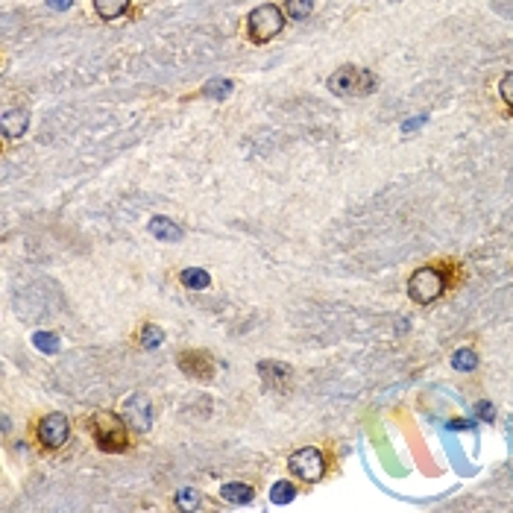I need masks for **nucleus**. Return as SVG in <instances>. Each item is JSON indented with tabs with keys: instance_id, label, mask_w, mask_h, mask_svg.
Wrapping results in <instances>:
<instances>
[{
	"instance_id": "1",
	"label": "nucleus",
	"mask_w": 513,
	"mask_h": 513,
	"mask_svg": "<svg viewBox=\"0 0 513 513\" xmlns=\"http://www.w3.org/2000/svg\"><path fill=\"white\" fill-rule=\"evenodd\" d=\"M88 428H91V434L103 452H124L126 449L129 440H126V420L124 417H114L109 411H100L91 417Z\"/></svg>"
},
{
	"instance_id": "2",
	"label": "nucleus",
	"mask_w": 513,
	"mask_h": 513,
	"mask_svg": "<svg viewBox=\"0 0 513 513\" xmlns=\"http://www.w3.org/2000/svg\"><path fill=\"white\" fill-rule=\"evenodd\" d=\"M446 291V273L437 267H420L408 282V296L417 305H432L437 302Z\"/></svg>"
},
{
	"instance_id": "3",
	"label": "nucleus",
	"mask_w": 513,
	"mask_h": 513,
	"mask_svg": "<svg viewBox=\"0 0 513 513\" xmlns=\"http://www.w3.org/2000/svg\"><path fill=\"white\" fill-rule=\"evenodd\" d=\"M246 24H250V39L255 44H267L270 39H276L279 32H282V27H285V12L279 9V6H273V4H264V6H255L250 12Z\"/></svg>"
},
{
	"instance_id": "4",
	"label": "nucleus",
	"mask_w": 513,
	"mask_h": 513,
	"mask_svg": "<svg viewBox=\"0 0 513 513\" xmlns=\"http://www.w3.org/2000/svg\"><path fill=\"white\" fill-rule=\"evenodd\" d=\"M328 91L332 94H338V97H349V94H367V91H373L375 88V76L370 74V71H364V68H340V71H335L332 76H328Z\"/></svg>"
},
{
	"instance_id": "5",
	"label": "nucleus",
	"mask_w": 513,
	"mask_h": 513,
	"mask_svg": "<svg viewBox=\"0 0 513 513\" xmlns=\"http://www.w3.org/2000/svg\"><path fill=\"white\" fill-rule=\"evenodd\" d=\"M288 469L302 478L305 484H317L320 478L326 475V455L317 449V446H305V449H296L288 458Z\"/></svg>"
},
{
	"instance_id": "6",
	"label": "nucleus",
	"mask_w": 513,
	"mask_h": 513,
	"mask_svg": "<svg viewBox=\"0 0 513 513\" xmlns=\"http://www.w3.org/2000/svg\"><path fill=\"white\" fill-rule=\"evenodd\" d=\"M39 443L47 446V449H59V446H65V440H68L71 434V420L65 417V413L53 411L47 413V417L39 422Z\"/></svg>"
},
{
	"instance_id": "7",
	"label": "nucleus",
	"mask_w": 513,
	"mask_h": 513,
	"mask_svg": "<svg viewBox=\"0 0 513 513\" xmlns=\"http://www.w3.org/2000/svg\"><path fill=\"white\" fill-rule=\"evenodd\" d=\"M124 420H126V425L135 428L138 434L150 432V425H153V402L147 399L144 393H132L126 399V405H124Z\"/></svg>"
},
{
	"instance_id": "8",
	"label": "nucleus",
	"mask_w": 513,
	"mask_h": 513,
	"mask_svg": "<svg viewBox=\"0 0 513 513\" xmlns=\"http://www.w3.org/2000/svg\"><path fill=\"white\" fill-rule=\"evenodd\" d=\"M176 367L185 373V375H194V378H211L214 373V361L208 352H200V349H191V352H182L176 358Z\"/></svg>"
},
{
	"instance_id": "9",
	"label": "nucleus",
	"mask_w": 513,
	"mask_h": 513,
	"mask_svg": "<svg viewBox=\"0 0 513 513\" xmlns=\"http://www.w3.org/2000/svg\"><path fill=\"white\" fill-rule=\"evenodd\" d=\"M29 126V114L24 109H9L4 112V118H0V129H4L6 138H21Z\"/></svg>"
},
{
	"instance_id": "10",
	"label": "nucleus",
	"mask_w": 513,
	"mask_h": 513,
	"mask_svg": "<svg viewBox=\"0 0 513 513\" xmlns=\"http://www.w3.org/2000/svg\"><path fill=\"white\" fill-rule=\"evenodd\" d=\"M258 373H261V378H264V385H267V387H285L288 378H291L288 364H276V361H261Z\"/></svg>"
},
{
	"instance_id": "11",
	"label": "nucleus",
	"mask_w": 513,
	"mask_h": 513,
	"mask_svg": "<svg viewBox=\"0 0 513 513\" xmlns=\"http://www.w3.org/2000/svg\"><path fill=\"white\" fill-rule=\"evenodd\" d=\"M147 229H150L153 238L168 241V244H176V241H182V235H185V232H182V226H176L171 218H153Z\"/></svg>"
},
{
	"instance_id": "12",
	"label": "nucleus",
	"mask_w": 513,
	"mask_h": 513,
	"mask_svg": "<svg viewBox=\"0 0 513 513\" xmlns=\"http://www.w3.org/2000/svg\"><path fill=\"white\" fill-rule=\"evenodd\" d=\"M220 495H223L226 502H232V505H250L253 495H255V490H253L250 484L232 481V484H223V487H220Z\"/></svg>"
},
{
	"instance_id": "13",
	"label": "nucleus",
	"mask_w": 513,
	"mask_h": 513,
	"mask_svg": "<svg viewBox=\"0 0 513 513\" xmlns=\"http://www.w3.org/2000/svg\"><path fill=\"white\" fill-rule=\"evenodd\" d=\"M94 9L103 21H114L129 9V0H94Z\"/></svg>"
},
{
	"instance_id": "14",
	"label": "nucleus",
	"mask_w": 513,
	"mask_h": 513,
	"mask_svg": "<svg viewBox=\"0 0 513 513\" xmlns=\"http://www.w3.org/2000/svg\"><path fill=\"white\" fill-rule=\"evenodd\" d=\"M179 279H182V285L191 288V291H206L211 285V276L203 267H185Z\"/></svg>"
},
{
	"instance_id": "15",
	"label": "nucleus",
	"mask_w": 513,
	"mask_h": 513,
	"mask_svg": "<svg viewBox=\"0 0 513 513\" xmlns=\"http://www.w3.org/2000/svg\"><path fill=\"white\" fill-rule=\"evenodd\" d=\"M32 346H36L39 352H44V355H56L59 346H62V340H59V335H53V332H36V335H32Z\"/></svg>"
},
{
	"instance_id": "16",
	"label": "nucleus",
	"mask_w": 513,
	"mask_h": 513,
	"mask_svg": "<svg viewBox=\"0 0 513 513\" xmlns=\"http://www.w3.org/2000/svg\"><path fill=\"white\" fill-rule=\"evenodd\" d=\"M452 367H455L458 373H472V370L478 367V355L463 346V349H458V352L452 355Z\"/></svg>"
},
{
	"instance_id": "17",
	"label": "nucleus",
	"mask_w": 513,
	"mask_h": 513,
	"mask_svg": "<svg viewBox=\"0 0 513 513\" xmlns=\"http://www.w3.org/2000/svg\"><path fill=\"white\" fill-rule=\"evenodd\" d=\"M296 499V487L291 481H276L273 490H270V502L273 505H288Z\"/></svg>"
},
{
	"instance_id": "18",
	"label": "nucleus",
	"mask_w": 513,
	"mask_h": 513,
	"mask_svg": "<svg viewBox=\"0 0 513 513\" xmlns=\"http://www.w3.org/2000/svg\"><path fill=\"white\" fill-rule=\"evenodd\" d=\"M176 507H179V510H196V507H200V490L182 487V490L176 493Z\"/></svg>"
},
{
	"instance_id": "19",
	"label": "nucleus",
	"mask_w": 513,
	"mask_h": 513,
	"mask_svg": "<svg viewBox=\"0 0 513 513\" xmlns=\"http://www.w3.org/2000/svg\"><path fill=\"white\" fill-rule=\"evenodd\" d=\"M161 340H164V332H161L159 326L147 323L141 328V346H144V349H156V346H161Z\"/></svg>"
},
{
	"instance_id": "20",
	"label": "nucleus",
	"mask_w": 513,
	"mask_h": 513,
	"mask_svg": "<svg viewBox=\"0 0 513 513\" xmlns=\"http://www.w3.org/2000/svg\"><path fill=\"white\" fill-rule=\"evenodd\" d=\"M285 9H288V15L293 21H302V18H308V15H311L314 0H285Z\"/></svg>"
},
{
	"instance_id": "21",
	"label": "nucleus",
	"mask_w": 513,
	"mask_h": 513,
	"mask_svg": "<svg viewBox=\"0 0 513 513\" xmlns=\"http://www.w3.org/2000/svg\"><path fill=\"white\" fill-rule=\"evenodd\" d=\"M203 94L223 100V97H229V94H232V82H229V79H208V82H206V88H203Z\"/></svg>"
},
{
	"instance_id": "22",
	"label": "nucleus",
	"mask_w": 513,
	"mask_h": 513,
	"mask_svg": "<svg viewBox=\"0 0 513 513\" xmlns=\"http://www.w3.org/2000/svg\"><path fill=\"white\" fill-rule=\"evenodd\" d=\"M499 94H502V100L513 109V71L502 76V82H499Z\"/></svg>"
},
{
	"instance_id": "23",
	"label": "nucleus",
	"mask_w": 513,
	"mask_h": 513,
	"mask_svg": "<svg viewBox=\"0 0 513 513\" xmlns=\"http://www.w3.org/2000/svg\"><path fill=\"white\" fill-rule=\"evenodd\" d=\"M475 413H478V420H481V422H493V417H495V411H493L490 402H478Z\"/></svg>"
},
{
	"instance_id": "24",
	"label": "nucleus",
	"mask_w": 513,
	"mask_h": 513,
	"mask_svg": "<svg viewBox=\"0 0 513 513\" xmlns=\"http://www.w3.org/2000/svg\"><path fill=\"white\" fill-rule=\"evenodd\" d=\"M44 4L51 6V9H56V12H65V9H68V6L74 4V0H44Z\"/></svg>"
},
{
	"instance_id": "25",
	"label": "nucleus",
	"mask_w": 513,
	"mask_h": 513,
	"mask_svg": "<svg viewBox=\"0 0 513 513\" xmlns=\"http://www.w3.org/2000/svg\"><path fill=\"white\" fill-rule=\"evenodd\" d=\"M422 124H425V114H420V118H413V121L402 124V132H413V129H420Z\"/></svg>"
},
{
	"instance_id": "26",
	"label": "nucleus",
	"mask_w": 513,
	"mask_h": 513,
	"mask_svg": "<svg viewBox=\"0 0 513 513\" xmlns=\"http://www.w3.org/2000/svg\"><path fill=\"white\" fill-rule=\"evenodd\" d=\"M452 428H469L467 420H452Z\"/></svg>"
}]
</instances>
